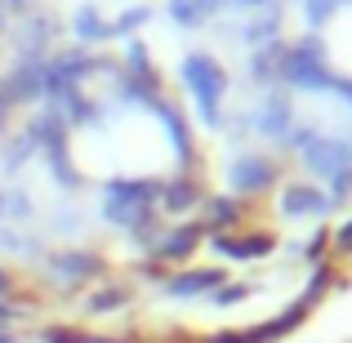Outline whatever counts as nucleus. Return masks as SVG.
I'll return each instance as SVG.
<instances>
[{"label":"nucleus","instance_id":"1","mask_svg":"<svg viewBox=\"0 0 352 343\" xmlns=\"http://www.w3.org/2000/svg\"><path fill=\"white\" fill-rule=\"evenodd\" d=\"M276 76H285L299 89H335V71L326 67V49H321L317 36H303L299 45H285L281 63H276Z\"/></svg>","mask_w":352,"mask_h":343},{"label":"nucleus","instance_id":"2","mask_svg":"<svg viewBox=\"0 0 352 343\" xmlns=\"http://www.w3.org/2000/svg\"><path fill=\"white\" fill-rule=\"evenodd\" d=\"M183 85L192 89V98L201 103V116L214 125L219 120V103H223V89H228V76L210 54H188L183 58Z\"/></svg>","mask_w":352,"mask_h":343},{"label":"nucleus","instance_id":"3","mask_svg":"<svg viewBox=\"0 0 352 343\" xmlns=\"http://www.w3.org/2000/svg\"><path fill=\"white\" fill-rule=\"evenodd\" d=\"M0 98H5L9 107L45 98V58H18L14 67H9V76L0 80Z\"/></svg>","mask_w":352,"mask_h":343},{"label":"nucleus","instance_id":"4","mask_svg":"<svg viewBox=\"0 0 352 343\" xmlns=\"http://www.w3.org/2000/svg\"><path fill=\"white\" fill-rule=\"evenodd\" d=\"M54 32H58V23H54L50 14H32L23 23V36H18V58H45Z\"/></svg>","mask_w":352,"mask_h":343},{"label":"nucleus","instance_id":"5","mask_svg":"<svg viewBox=\"0 0 352 343\" xmlns=\"http://www.w3.org/2000/svg\"><path fill=\"white\" fill-rule=\"evenodd\" d=\"M72 32H76V41H112V27H107V18L98 14L94 5H80L76 14H72Z\"/></svg>","mask_w":352,"mask_h":343},{"label":"nucleus","instance_id":"6","mask_svg":"<svg viewBox=\"0 0 352 343\" xmlns=\"http://www.w3.org/2000/svg\"><path fill=\"white\" fill-rule=\"evenodd\" d=\"M223 9V0H170V18L179 27H201L206 18H214Z\"/></svg>","mask_w":352,"mask_h":343},{"label":"nucleus","instance_id":"7","mask_svg":"<svg viewBox=\"0 0 352 343\" xmlns=\"http://www.w3.org/2000/svg\"><path fill=\"white\" fill-rule=\"evenodd\" d=\"M129 76L143 80V85H156V71H152V58H147L143 41H129Z\"/></svg>","mask_w":352,"mask_h":343},{"label":"nucleus","instance_id":"8","mask_svg":"<svg viewBox=\"0 0 352 343\" xmlns=\"http://www.w3.org/2000/svg\"><path fill=\"white\" fill-rule=\"evenodd\" d=\"M276 27H281V14H276V5H267V14L245 32V41L250 45H267V41H276Z\"/></svg>","mask_w":352,"mask_h":343},{"label":"nucleus","instance_id":"9","mask_svg":"<svg viewBox=\"0 0 352 343\" xmlns=\"http://www.w3.org/2000/svg\"><path fill=\"white\" fill-rule=\"evenodd\" d=\"M32 152H36V147H32V138L23 134V138H14L9 147H0V165H5L9 174H18V165H23V161H27Z\"/></svg>","mask_w":352,"mask_h":343},{"label":"nucleus","instance_id":"10","mask_svg":"<svg viewBox=\"0 0 352 343\" xmlns=\"http://www.w3.org/2000/svg\"><path fill=\"white\" fill-rule=\"evenodd\" d=\"M281 54H285V45H263L258 49V58H254V76L258 80H267V76H276V63H281Z\"/></svg>","mask_w":352,"mask_h":343},{"label":"nucleus","instance_id":"11","mask_svg":"<svg viewBox=\"0 0 352 343\" xmlns=\"http://www.w3.org/2000/svg\"><path fill=\"white\" fill-rule=\"evenodd\" d=\"M147 18H152V9H143V5H138V9H125V14H120L116 23H107V27H112V36H134L138 27L147 23Z\"/></svg>","mask_w":352,"mask_h":343},{"label":"nucleus","instance_id":"12","mask_svg":"<svg viewBox=\"0 0 352 343\" xmlns=\"http://www.w3.org/2000/svg\"><path fill=\"white\" fill-rule=\"evenodd\" d=\"M339 5H344V0H303V14H308V23H312V27H321Z\"/></svg>","mask_w":352,"mask_h":343},{"label":"nucleus","instance_id":"13","mask_svg":"<svg viewBox=\"0 0 352 343\" xmlns=\"http://www.w3.org/2000/svg\"><path fill=\"white\" fill-rule=\"evenodd\" d=\"M5 219H32V201L23 192H5Z\"/></svg>","mask_w":352,"mask_h":343},{"label":"nucleus","instance_id":"14","mask_svg":"<svg viewBox=\"0 0 352 343\" xmlns=\"http://www.w3.org/2000/svg\"><path fill=\"white\" fill-rule=\"evenodd\" d=\"M285 116H290L285 98H281V94H272V98H267V107H263V125H285Z\"/></svg>","mask_w":352,"mask_h":343},{"label":"nucleus","instance_id":"15","mask_svg":"<svg viewBox=\"0 0 352 343\" xmlns=\"http://www.w3.org/2000/svg\"><path fill=\"white\" fill-rule=\"evenodd\" d=\"M54 267H63V272H85V267H94V263L80 258V254H58V258H54Z\"/></svg>","mask_w":352,"mask_h":343},{"label":"nucleus","instance_id":"16","mask_svg":"<svg viewBox=\"0 0 352 343\" xmlns=\"http://www.w3.org/2000/svg\"><path fill=\"white\" fill-rule=\"evenodd\" d=\"M241 183H263V165L245 161V165H241Z\"/></svg>","mask_w":352,"mask_h":343},{"label":"nucleus","instance_id":"17","mask_svg":"<svg viewBox=\"0 0 352 343\" xmlns=\"http://www.w3.org/2000/svg\"><path fill=\"white\" fill-rule=\"evenodd\" d=\"M290 206H308V210H312V206H321V201L312 197V192H303V188H299V192H290Z\"/></svg>","mask_w":352,"mask_h":343},{"label":"nucleus","instance_id":"18","mask_svg":"<svg viewBox=\"0 0 352 343\" xmlns=\"http://www.w3.org/2000/svg\"><path fill=\"white\" fill-rule=\"evenodd\" d=\"M228 5H236V9H267L272 0H228Z\"/></svg>","mask_w":352,"mask_h":343},{"label":"nucleus","instance_id":"19","mask_svg":"<svg viewBox=\"0 0 352 343\" xmlns=\"http://www.w3.org/2000/svg\"><path fill=\"white\" fill-rule=\"evenodd\" d=\"M14 317H18V312H14V308H9V303H5V299H0V330H5V326H9V321H14Z\"/></svg>","mask_w":352,"mask_h":343},{"label":"nucleus","instance_id":"20","mask_svg":"<svg viewBox=\"0 0 352 343\" xmlns=\"http://www.w3.org/2000/svg\"><path fill=\"white\" fill-rule=\"evenodd\" d=\"M9 285H14V276H9L5 267H0V299H5V294H9Z\"/></svg>","mask_w":352,"mask_h":343},{"label":"nucleus","instance_id":"21","mask_svg":"<svg viewBox=\"0 0 352 343\" xmlns=\"http://www.w3.org/2000/svg\"><path fill=\"white\" fill-rule=\"evenodd\" d=\"M5 120H9V103L0 98V129H5Z\"/></svg>","mask_w":352,"mask_h":343},{"label":"nucleus","instance_id":"22","mask_svg":"<svg viewBox=\"0 0 352 343\" xmlns=\"http://www.w3.org/2000/svg\"><path fill=\"white\" fill-rule=\"evenodd\" d=\"M5 9H27V0H5Z\"/></svg>","mask_w":352,"mask_h":343},{"label":"nucleus","instance_id":"23","mask_svg":"<svg viewBox=\"0 0 352 343\" xmlns=\"http://www.w3.org/2000/svg\"><path fill=\"white\" fill-rule=\"evenodd\" d=\"M0 343H14V335H5V330H0Z\"/></svg>","mask_w":352,"mask_h":343},{"label":"nucleus","instance_id":"24","mask_svg":"<svg viewBox=\"0 0 352 343\" xmlns=\"http://www.w3.org/2000/svg\"><path fill=\"white\" fill-rule=\"evenodd\" d=\"M0 219H5V192H0Z\"/></svg>","mask_w":352,"mask_h":343},{"label":"nucleus","instance_id":"25","mask_svg":"<svg viewBox=\"0 0 352 343\" xmlns=\"http://www.w3.org/2000/svg\"><path fill=\"white\" fill-rule=\"evenodd\" d=\"M0 5H5V0H0Z\"/></svg>","mask_w":352,"mask_h":343}]
</instances>
